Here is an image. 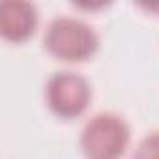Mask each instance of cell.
<instances>
[{
	"instance_id": "6da1fadb",
	"label": "cell",
	"mask_w": 159,
	"mask_h": 159,
	"mask_svg": "<svg viewBox=\"0 0 159 159\" xmlns=\"http://www.w3.org/2000/svg\"><path fill=\"white\" fill-rule=\"evenodd\" d=\"M43 45L47 52L60 62H84L99 47L96 30L73 17H56L47 26Z\"/></svg>"
},
{
	"instance_id": "7a4b0ae2",
	"label": "cell",
	"mask_w": 159,
	"mask_h": 159,
	"mask_svg": "<svg viewBox=\"0 0 159 159\" xmlns=\"http://www.w3.org/2000/svg\"><path fill=\"white\" fill-rule=\"evenodd\" d=\"M129 125L114 112L92 116L81 131V150L88 159H120L129 144Z\"/></svg>"
},
{
	"instance_id": "3957f363",
	"label": "cell",
	"mask_w": 159,
	"mask_h": 159,
	"mask_svg": "<svg viewBox=\"0 0 159 159\" xmlns=\"http://www.w3.org/2000/svg\"><path fill=\"white\" fill-rule=\"evenodd\" d=\"M47 107L64 120L79 118L92 101V88L83 75L71 71L54 73L45 84Z\"/></svg>"
},
{
	"instance_id": "277c9868",
	"label": "cell",
	"mask_w": 159,
	"mask_h": 159,
	"mask_svg": "<svg viewBox=\"0 0 159 159\" xmlns=\"http://www.w3.org/2000/svg\"><path fill=\"white\" fill-rule=\"evenodd\" d=\"M38 26V10L23 0H4L0 4V34L6 41L23 43L34 36Z\"/></svg>"
},
{
	"instance_id": "5b68a950",
	"label": "cell",
	"mask_w": 159,
	"mask_h": 159,
	"mask_svg": "<svg viewBox=\"0 0 159 159\" xmlns=\"http://www.w3.org/2000/svg\"><path fill=\"white\" fill-rule=\"evenodd\" d=\"M131 159H159V131H153L144 137L139 142Z\"/></svg>"
}]
</instances>
